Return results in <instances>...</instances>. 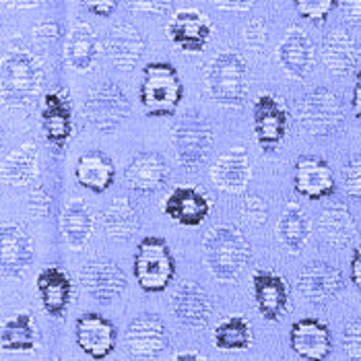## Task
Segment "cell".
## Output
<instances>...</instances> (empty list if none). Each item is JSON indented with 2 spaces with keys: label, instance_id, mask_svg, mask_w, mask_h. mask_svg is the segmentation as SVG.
Segmentation results:
<instances>
[{
  "label": "cell",
  "instance_id": "42",
  "mask_svg": "<svg viewBox=\"0 0 361 361\" xmlns=\"http://www.w3.org/2000/svg\"><path fill=\"white\" fill-rule=\"evenodd\" d=\"M50 202H52L50 195H48L42 186H35V188L31 190V195H29V213H31L35 219H44V217H48V213H50Z\"/></svg>",
  "mask_w": 361,
  "mask_h": 361
},
{
  "label": "cell",
  "instance_id": "15",
  "mask_svg": "<svg viewBox=\"0 0 361 361\" xmlns=\"http://www.w3.org/2000/svg\"><path fill=\"white\" fill-rule=\"evenodd\" d=\"M289 345L302 360L326 361L333 353V334L322 320L302 318L291 324Z\"/></svg>",
  "mask_w": 361,
  "mask_h": 361
},
{
  "label": "cell",
  "instance_id": "20",
  "mask_svg": "<svg viewBox=\"0 0 361 361\" xmlns=\"http://www.w3.org/2000/svg\"><path fill=\"white\" fill-rule=\"evenodd\" d=\"M169 178V167L166 157L155 151H145L130 159L124 169V180L130 190L140 195H151L164 188Z\"/></svg>",
  "mask_w": 361,
  "mask_h": 361
},
{
  "label": "cell",
  "instance_id": "7",
  "mask_svg": "<svg viewBox=\"0 0 361 361\" xmlns=\"http://www.w3.org/2000/svg\"><path fill=\"white\" fill-rule=\"evenodd\" d=\"M83 114L91 128L102 135H110L130 116V102L120 85L104 81L87 93Z\"/></svg>",
  "mask_w": 361,
  "mask_h": 361
},
{
  "label": "cell",
  "instance_id": "32",
  "mask_svg": "<svg viewBox=\"0 0 361 361\" xmlns=\"http://www.w3.org/2000/svg\"><path fill=\"white\" fill-rule=\"evenodd\" d=\"M64 58L68 66L77 73H87L99 58V39L87 23H77L68 31L64 44Z\"/></svg>",
  "mask_w": 361,
  "mask_h": 361
},
{
  "label": "cell",
  "instance_id": "19",
  "mask_svg": "<svg viewBox=\"0 0 361 361\" xmlns=\"http://www.w3.org/2000/svg\"><path fill=\"white\" fill-rule=\"evenodd\" d=\"M171 312L182 324L202 329L213 316V300L200 285L186 281L171 293Z\"/></svg>",
  "mask_w": 361,
  "mask_h": 361
},
{
  "label": "cell",
  "instance_id": "46",
  "mask_svg": "<svg viewBox=\"0 0 361 361\" xmlns=\"http://www.w3.org/2000/svg\"><path fill=\"white\" fill-rule=\"evenodd\" d=\"M217 8L221 11H231V13H244L254 6V0H213Z\"/></svg>",
  "mask_w": 361,
  "mask_h": 361
},
{
  "label": "cell",
  "instance_id": "45",
  "mask_svg": "<svg viewBox=\"0 0 361 361\" xmlns=\"http://www.w3.org/2000/svg\"><path fill=\"white\" fill-rule=\"evenodd\" d=\"M341 8L351 25L361 27V0H341Z\"/></svg>",
  "mask_w": 361,
  "mask_h": 361
},
{
  "label": "cell",
  "instance_id": "14",
  "mask_svg": "<svg viewBox=\"0 0 361 361\" xmlns=\"http://www.w3.org/2000/svg\"><path fill=\"white\" fill-rule=\"evenodd\" d=\"M345 287L341 269L324 260H312L298 275V289L312 304H326L334 300Z\"/></svg>",
  "mask_w": 361,
  "mask_h": 361
},
{
  "label": "cell",
  "instance_id": "26",
  "mask_svg": "<svg viewBox=\"0 0 361 361\" xmlns=\"http://www.w3.org/2000/svg\"><path fill=\"white\" fill-rule=\"evenodd\" d=\"M35 287L44 310L52 318H62L73 300V281L60 267H46L35 279Z\"/></svg>",
  "mask_w": 361,
  "mask_h": 361
},
{
  "label": "cell",
  "instance_id": "1",
  "mask_svg": "<svg viewBox=\"0 0 361 361\" xmlns=\"http://www.w3.org/2000/svg\"><path fill=\"white\" fill-rule=\"evenodd\" d=\"M44 87V66L37 56L15 48L0 60V99L8 108H29Z\"/></svg>",
  "mask_w": 361,
  "mask_h": 361
},
{
  "label": "cell",
  "instance_id": "40",
  "mask_svg": "<svg viewBox=\"0 0 361 361\" xmlns=\"http://www.w3.org/2000/svg\"><path fill=\"white\" fill-rule=\"evenodd\" d=\"M343 188L351 198L361 200V155L353 157L343 169Z\"/></svg>",
  "mask_w": 361,
  "mask_h": 361
},
{
  "label": "cell",
  "instance_id": "17",
  "mask_svg": "<svg viewBox=\"0 0 361 361\" xmlns=\"http://www.w3.org/2000/svg\"><path fill=\"white\" fill-rule=\"evenodd\" d=\"M293 188L300 196L307 200H322L336 190L334 173L329 161L314 155H302L295 161Z\"/></svg>",
  "mask_w": 361,
  "mask_h": 361
},
{
  "label": "cell",
  "instance_id": "29",
  "mask_svg": "<svg viewBox=\"0 0 361 361\" xmlns=\"http://www.w3.org/2000/svg\"><path fill=\"white\" fill-rule=\"evenodd\" d=\"M93 227H95V219L87 202L81 198L68 200L60 215V233L64 244L71 250H81L91 240Z\"/></svg>",
  "mask_w": 361,
  "mask_h": 361
},
{
  "label": "cell",
  "instance_id": "31",
  "mask_svg": "<svg viewBox=\"0 0 361 361\" xmlns=\"http://www.w3.org/2000/svg\"><path fill=\"white\" fill-rule=\"evenodd\" d=\"M39 171V151L35 142H23L0 161V180L8 186H25Z\"/></svg>",
  "mask_w": 361,
  "mask_h": 361
},
{
  "label": "cell",
  "instance_id": "36",
  "mask_svg": "<svg viewBox=\"0 0 361 361\" xmlns=\"http://www.w3.org/2000/svg\"><path fill=\"white\" fill-rule=\"evenodd\" d=\"M213 345L221 351H246L252 347V326L244 316H229L213 331Z\"/></svg>",
  "mask_w": 361,
  "mask_h": 361
},
{
  "label": "cell",
  "instance_id": "48",
  "mask_svg": "<svg viewBox=\"0 0 361 361\" xmlns=\"http://www.w3.org/2000/svg\"><path fill=\"white\" fill-rule=\"evenodd\" d=\"M351 281L361 291V244L353 250V256H351Z\"/></svg>",
  "mask_w": 361,
  "mask_h": 361
},
{
  "label": "cell",
  "instance_id": "30",
  "mask_svg": "<svg viewBox=\"0 0 361 361\" xmlns=\"http://www.w3.org/2000/svg\"><path fill=\"white\" fill-rule=\"evenodd\" d=\"M318 233L329 246L347 248L357 235V225L345 204H329L318 217Z\"/></svg>",
  "mask_w": 361,
  "mask_h": 361
},
{
  "label": "cell",
  "instance_id": "27",
  "mask_svg": "<svg viewBox=\"0 0 361 361\" xmlns=\"http://www.w3.org/2000/svg\"><path fill=\"white\" fill-rule=\"evenodd\" d=\"M322 62L334 77L351 75L360 64V46L345 29L331 31L322 42Z\"/></svg>",
  "mask_w": 361,
  "mask_h": 361
},
{
  "label": "cell",
  "instance_id": "35",
  "mask_svg": "<svg viewBox=\"0 0 361 361\" xmlns=\"http://www.w3.org/2000/svg\"><path fill=\"white\" fill-rule=\"evenodd\" d=\"M104 229L108 238L118 242H128L135 238V233L140 229L139 211L130 204L128 198H116L104 209L102 215Z\"/></svg>",
  "mask_w": 361,
  "mask_h": 361
},
{
  "label": "cell",
  "instance_id": "12",
  "mask_svg": "<svg viewBox=\"0 0 361 361\" xmlns=\"http://www.w3.org/2000/svg\"><path fill=\"white\" fill-rule=\"evenodd\" d=\"M213 33L209 17L195 8H184L173 13L167 23V37L186 54H198L207 48Z\"/></svg>",
  "mask_w": 361,
  "mask_h": 361
},
{
  "label": "cell",
  "instance_id": "33",
  "mask_svg": "<svg viewBox=\"0 0 361 361\" xmlns=\"http://www.w3.org/2000/svg\"><path fill=\"white\" fill-rule=\"evenodd\" d=\"M310 233L312 223L306 211L298 202H287L277 223L279 242L291 254H300L310 240Z\"/></svg>",
  "mask_w": 361,
  "mask_h": 361
},
{
  "label": "cell",
  "instance_id": "50",
  "mask_svg": "<svg viewBox=\"0 0 361 361\" xmlns=\"http://www.w3.org/2000/svg\"><path fill=\"white\" fill-rule=\"evenodd\" d=\"M0 2L8 8H15V11H29V8L39 6L44 0H0Z\"/></svg>",
  "mask_w": 361,
  "mask_h": 361
},
{
  "label": "cell",
  "instance_id": "34",
  "mask_svg": "<svg viewBox=\"0 0 361 361\" xmlns=\"http://www.w3.org/2000/svg\"><path fill=\"white\" fill-rule=\"evenodd\" d=\"M37 347V329L33 316L21 312L11 316L0 326V349L6 353H31Z\"/></svg>",
  "mask_w": 361,
  "mask_h": 361
},
{
  "label": "cell",
  "instance_id": "6",
  "mask_svg": "<svg viewBox=\"0 0 361 361\" xmlns=\"http://www.w3.org/2000/svg\"><path fill=\"white\" fill-rule=\"evenodd\" d=\"M213 142H215L213 128L196 111L184 114L176 122L171 133V147L176 159L184 169H196L202 166L211 155Z\"/></svg>",
  "mask_w": 361,
  "mask_h": 361
},
{
  "label": "cell",
  "instance_id": "8",
  "mask_svg": "<svg viewBox=\"0 0 361 361\" xmlns=\"http://www.w3.org/2000/svg\"><path fill=\"white\" fill-rule=\"evenodd\" d=\"M298 120L307 135L331 137L341 130L345 122V108L334 91L326 87H316L302 97L298 106Z\"/></svg>",
  "mask_w": 361,
  "mask_h": 361
},
{
  "label": "cell",
  "instance_id": "44",
  "mask_svg": "<svg viewBox=\"0 0 361 361\" xmlns=\"http://www.w3.org/2000/svg\"><path fill=\"white\" fill-rule=\"evenodd\" d=\"M81 4L97 17H110L118 6V0H81Z\"/></svg>",
  "mask_w": 361,
  "mask_h": 361
},
{
  "label": "cell",
  "instance_id": "24",
  "mask_svg": "<svg viewBox=\"0 0 361 361\" xmlns=\"http://www.w3.org/2000/svg\"><path fill=\"white\" fill-rule=\"evenodd\" d=\"M42 130L46 140L62 149L73 137V108L64 93L52 91L44 95L42 102Z\"/></svg>",
  "mask_w": 361,
  "mask_h": 361
},
{
  "label": "cell",
  "instance_id": "23",
  "mask_svg": "<svg viewBox=\"0 0 361 361\" xmlns=\"http://www.w3.org/2000/svg\"><path fill=\"white\" fill-rule=\"evenodd\" d=\"M209 176H211V182L223 192L246 190L252 178V164L248 151L244 147H233V149L221 153L211 167Z\"/></svg>",
  "mask_w": 361,
  "mask_h": 361
},
{
  "label": "cell",
  "instance_id": "39",
  "mask_svg": "<svg viewBox=\"0 0 361 361\" xmlns=\"http://www.w3.org/2000/svg\"><path fill=\"white\" fill-rule=\"evenodd\" d=\"M343 349L347 357L353 361H361V316L353 318L343 329Z\"/></svg>",
  "mask_w": 361,
  "mask_h": 361
},
{
  "label": "cell",
  "instance_id": "2",
  "mask_svg": "<svg viewBox=\"0 0 361 361\" xmlns=\"http://www.w3.org/2000/svg\"><path fill=\"white\" fill-rule=\"evenodd\" d=\"M250 258V242L238 227L219 225L204 235L202 260L207 271L217 281H233L240 277Z\"/></svg>",
  "mask_w": 361,
  "mask_h": 361
},
{
  "label": "cell",
  "instance_id": "41",
  "mask_svg": "<svg viewBox=\"0 0 361 361\" xmlns=\"http://www.w3.org/2000/svg\"><path fill=\"white\" fill-rule=\"evenodd\" d=\"M267 39H269V33H267V27L260 19H252L250 23L244 27V44L254 50L256 54L262 52V48L267 46Z\"/></svg>",
  "mask_w": 361,
  "mask_h": 361
},
{
  "label": "cell",
  "instance_id": "10",
  "mask_svg": "<svg viewBox=\"0 0 361 361\" xmlns=\"http://www.w3.org/2000/svg\"><path fill=\"white\" fill-rule=\"evenodd\" d=\"M83 289L97 302H111L124 293L128 277L124 269L110 258H93L79 273Z\"/></svg>",
  "mask_w": 361,
  "mask_h": 361
},
{
  "label": "cell",
  "instance_id": "13",
  "mask_svg": "<svg viewBox=\"0 0 361 361\" xmlns=\"http://www.w3.org/2000/svg\"><path fill=\"white\" fill-rule=\"evenodd\" d=\"M75 338L85 355H89L91 360L102 361L111 355V351L116 349L118 331H116L114 322L108 320L106 316H102L97 312H87L77 318Z\"/></svg>",
  "mask_w": 361,
  "mask_h": 361
},
{
  "label": "cell",
  "instance_id": "52",
  "mask_svg": "<svg viewBox=\"0 0 361 361\" xmlns=\"http://www.w3.org/2000/svg\"><path fill=\"white\" fill-rule=\"evenodd\" d=\"M0 145H2V126H0Z\"/></svg>",
  "mask_w": 361,
  "mask_h": 361
},
{
  "label": "cell",
  "instance_id": "3",
  "mask_svg": "<svg viewBox=\"0 0 361 361\" xmlns=\"http://www.w3.org/2000/svg\"><path fill=\"white\" fill-rule=\"evenodd\" d=\"M204 89L223 108H242L248 93V66L244 58L231 50L219 52L207 64Z\"/></svg>",
  "mask_w": 361,
  "mask_h": 361
},
{
  "label": "cell",
  "instance_id": "47",
  "mask_svg": "<svg viewBox=\"0 0 361 361\" xmlns=\"http://www.w3.org/2000/svg\"><path fill=\"white\" fill-rule=\"evenodd\" d=\"M33 35L39 42H54L60 35V27L56 23H42V25H37V27L33 29Z\"/></svg>",
  "mask_w": 361,
  "mask_h": 361
},
{
  "label": "cell",
  "instance_id": "51",
  "mask_svg": "<svg viewBox=\"0 0 361 361\" xmlns=\"http://www.w3.org/2000/svg\"><path fill=\"white\" fill-rule=\"evenodd\" d=\"M173 361H207L204 357H200L198 353H192V351H188V353H180V355H176Z\"/></svg>",
  "mask_w": 361,
  "mask_h": 361
},
{
  "label": "cell",
  "instance_id": "49",
  "mask_svg": "<svg viewBox=\"0 0 361 361\" xmlns=\"http://www.w3.org/2000/svg\"><path fill=\"white\" fill-rule=\"evenodd\" d=\"M351 108H353V114L355 118L361 122V71L355 77V85H353V97H351Z\"/></svg>",
  "mask_w": 361,
  "mask_h": 361
},
{
  "label": "cell",
  "instance_id": "25",
  "mask_svg": "<svg viewBox=\"0 0 361 361\" xmlns=\"http://www.w3.org/2000/svg\"><path fill=\"white\" fill-rule=\"evenodd\" d=\"M147 50V39L130 23H120L110 29L106 39V54L120 71H133Z\"/></svg>",
  "mask_w": 361,
  "mask_h": 361
},
{
  "label": "cell",
  "instance_id": "16",
  "mask_svg": "<svg viewBox=\"0 0 361 361\" xmlns=\"http://www.w3.org/2000/svg\"><path fill=\"white\" fill-rule=\"evenodd\" d=\"M33 244L27 231L19 225H0V275L23 277L33 262Z\"/></svg>",
  "mask_w": 361,
  "mask_h": 361
},
{
  "label": "cell",
  "instance_id": "5",
  "mask_svg": "<svg viewBox=\"0 0 361 361\" xmlns=\"http://www.w3.org/2000/svg\"><path fill=\"white\" fill-rule=\"evenodd\" d=\"M135 279L147 293H161L176 277V260L167 242L157 235L142 238L133 262Z\"/></svg>",
  "mask_w": 361,
  "mask_h": 361
},
{
  "label": "cell",
  "instance_id": "18",
  "mask_svg": "<svg viewBox=\"0 0 361 361\" xmlns=\"http://www.w3.org/2000/svg\"><path fill=\"white\" fill-rule=\"evenodd\" d=\"M164 213L178 225L198 227L211 213V200L195 186H178L164 200Z\"/></svg>",
  "mask_w": 361,
  "mask_h": 361
},
{
  "label": "cell",
  "instance_id": "37",
  "mask_svg": "<svg viewBox=\"0 0 361 361\" xmlns=\"http://www.w3.org/2000/svg\"><path fill=\"white\" fill-rule=\"evenodd\" d=\"M295 11L312 23H324L334 11L336 0H293Z\"/></svg>",
  "mask_w": 361,
  "mask_h": 361
},
{
  "label": "cell",
  "instance_id": "28",
  "mask_svg": "<svg viewBox=\"0 0 361 361\" xmlns=\"http://www.w3.org/2000/svg\"><path fill=\"white\" fill-rule=\"evenodd\" d=\"M75 178L85 190L93 195H104L106 190H110L116 180V166L110 155L93 149L79 157L75 167Z\"/></svg>",
  "mask_w": 361,
  "mask_h": 361
},
{
  "label": "cell",
  "instance_id": "43",
  "mask_svg": "<svg viewBox=\"0 0 361 361\" xmlns=\"http://www.w3.org/2000/svg\"><path fill=\"white\" fill-rule=\"evenodd\" d=\"M169 6L171 0H128V8L139 15H164Z\"/></svg>",
  "mask_w": 361,
  "mask_h": 361
},
{
  "label": "cell",
  "instance_id": "21",
  "mask_svg": "<svg viewBox=\"0 0 361 361\" xmlns=\"http://www.w3.org/2000/svg\"><path fill=\"white\" fill-rule=\"evenodd\" d=\"M254 300L260 316L269 322H277L289 307L287 281L273 271H256L252 277Z\"/></svg>",
  "mask_w": 361,
  "mask_h": 361
},
{
  "label": "cell",
  "instance_id": "9",
  "mask_svg": "<svg viewBox=\"0 0 361 361\" xmlns=\"http://www.w3.org/2000/svg\"><path fill=\"white\" fill-rule=\"evenodd\" d=\"M252 126L254 137L262 151H275L283 142L289 128V114L275 95L262 93L252 106Z\"/></svg>",
  "mask_w": 361,
  "mask_h": 361
},
{
  "label": "cell",
  "instance_id": "4",
  "mask_svg": "<svg viewBox=\"0 0 361 361\" xmlns=\"http://www.w3.org/2000/svg\"><path fill=\"white\" fill-rule=\"evenodd\" d=\"M184 97V85L173 64L169 62H149L142 68L139 99L142 110L151 118L173 116Z\"/></svg>",
  "mask_w": 361,
  "mask_h": 361
},
{
  "label": "cell",
  "instance_id": "22",
  "mask_svg": "<svg viewBox=\"0 0 361 361\" xmlns=\"http://www.w3.org/2000/svg\"><path fill=\"white\" fill-rule=\"evenodd\" d=\"M277 58L287 77L302 81V79H306L307 73L314 66L316 50H314V44L307 37L306 31L291 27L283 37V42L279 44Z\"/></svg>",
  "mask_w": 361,
  "mask_h": 361
},
{
  "label": "cell",
  "instance_id": "11",
  "mask_svg": "<svg viewBox=\"0 0 361 361\" xmlns=\"http://www.w3.org/2000/svg\"><path fill=\"white\" fill-rule=\"evenodd\" d=\"M169 345L166 322L157 314H140L126 329V347L133 357L153 360Z\"/></svg>",
  "mask_w": 361,
  "mask_h": 361
},
{
  "label": "cell",
  "instance_id": "38",
  "mask_svg": "<svg viewBox=\"0 0 361 361\" xmlns=\"http://www.w3.org/2000/svg\"><path fill=\"white\" fill-rule=\"evenodd\" d=\"M240 215L246 223H250L254 227H260L262 223H267L269 217V204L260 195H250L242 200L240 207Z\"/></svg>",
  "mask_w": 361,
  "mask_h": 361
}]
</instances>
